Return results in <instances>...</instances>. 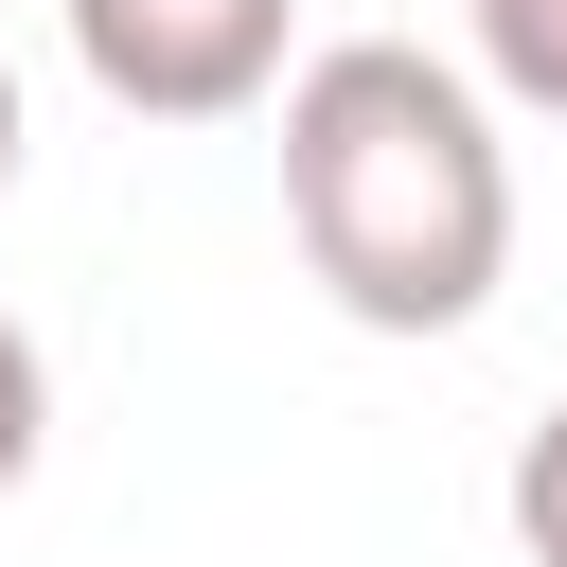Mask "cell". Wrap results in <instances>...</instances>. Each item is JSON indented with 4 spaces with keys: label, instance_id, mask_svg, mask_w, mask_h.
<instances>
[{
    "label": "cell",
    "instance_id": "cell-4",
    "mask_svg": "<svg viewBox=\"0 0 567 567\" xmlns=\"http://www.w3.org/2000/svg\"><path fill=\"white\" fill-rule=\"evenodd\" d=\"M496 514H514V549H532V567H567V408H532V425H514Z\"/></svg>",
    "mask_w": 567,
    "mask_h": 567
},
{
    "label": "cell",
    "instance_id": "cell-3",
    "mask_svg": "<svg viewBox=\"0 0 567 567\" xmlns=\"http://www.w3.org/2000/svg\"><path fill=\"white\" fill-rule=\"evenodd\" d=\"M478 35V89H514L532 124H567V0H461Z\"/></svg>",
    "mask_w": 567,
    "mask_h": 567
},
{
    "label": "cell",
    "instance_id": "cell-5",
    "mask_svg": "<svg viewBox=\"0 0 567 567\" xmlns=\"http://www.w3.org/2000/svg\"><path fill=\"white\" fill-rule=\"evenodd\" d=\"M35 443H53V354H35L18 319H0V496L35 478Z\"/></svg>",
    "mask_w": 567,
    "mask_h": 567
},
{
    "label": "cell",
    "instance_id": "cell-1",
    "mask_svg": "<svg viewBox=\"0 0 567 567\" xmlns=\"http://www.w3.org/2000/svg\"><path fill=\"white\" fill-rule=\"evenodd\" d=\"M284 230H301V284L354 319V337H461L514 266V142H496V89L425 35H337L301 53L284 89Z\"/></svg>",
    "mask_w": 567,
    "mask_h": 567
},
{
    "label": "cell",
    "instance_id": "cell-6",
    "mask_svg": "<svg viewBox=\"0 0 567 567\" xmlns=\"http://www.w3.org/2000/svg\"><path fill=\"white\" fill-rule=\"evenodd\" d=\"M18 159H35V124H18V71H0V195H18Z\"/></svg>",
    "mask_w": 567,
    "mask_h": 567
},
{
    "label": "cell",
    "instance_id": "cell-2",
    "mask_svg": "<svg viewBox=\"0 0 567 567\" xmlns=\"http://www.w3.org/2000/svg\"><path fill=\"white\" fill-rule=\"evenodd\" d=\"M71 18V71L124 106V124H248L301 53L284 18L301 0H53Z\"/></svg>",
    "mask_w": 567,
    "mask_h": 567
}]
</instances>
